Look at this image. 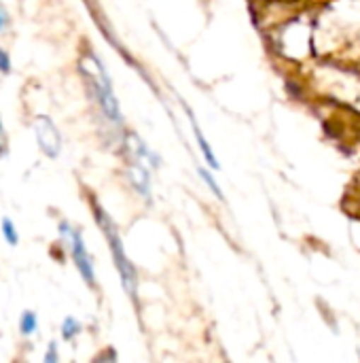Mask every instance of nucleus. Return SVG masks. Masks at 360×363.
Wrapping results in <instances>:
<instances>
[{
    "label": "nucleus",
    "instance_id": "1",
    "mask_svg": "<svg viewBox=\"0 0 360 363\" xmlns=\"http://www.w3.org/2000/svg\"><path fill=\"white\" fill-rule=\"evenodd\" d=\"M81 68L85 72V77L89 79L98 100H100V106L102 111L112 119V121H119L121 119V113H119V104H117V98L112 94V85H110V79L104 70V66L98 62V57L93 55H87L81 60Z\"/></svg>",
    "mask_w": 360,
    "mask_h": 363
},
{
    "label": "nucleus",
    "instance_id": "2",
    "mask_svg": "<svg viewBox=\"0 0 360 363\" xmlns=\"http://www.w3.org/2000/svg\"><path fill=\"white\" fill-rule=\"evenodd\" d=\"M95 217H98V223L102 225V232L104 236L108 238L110 242V251H112V257H115V264H117V270L121 274V281H123V287L127 289V294L132 298H136V270L132 266V262L127 259L125 251H123V245H121V238H119V232L115 228V223L110 221V217L102 211V208H95Z\"/></svg>",
    "mask_w": 360,
    "mask_h": 363
},
{
    "label": "nucleus",
    "instance_id": "3",
    "mask_svg": "<svg viewBox=\"0 0 360 363\" xmlns=\"http://www.w3.org/2000/svg\"><path fill=\"white\" fill-rule=\"evenodd\" d=\"M59 234L68 240V247H70V253H72V259L79 268V272L83 274L85 283L87 285H93L95 283V274H93V264H91V257L85 249V242H83V236L81 232L72 230L68 223H62L59 225Z\"/></svg>",
    "mask_w": 360,
    "mask_h": 363
},
{
    "label": "nucleus",
    "instance_id": "4",
    "mask_svg": "<svg viewBox=\"0 0 360 363\" xmlns=\"http://www.w3.org/2000/svg\"><path fill=\"white\" fill-rule=\"evenodd\" d=\"M36 138H38V147L42 149L45 155H49L51 160H55L59 155L62 136H59L57 128L53 125V121L45 115L36 117Z\"/></svg>",
    "mask_w": 360,
    "mask_h": 363
},
{
    "label": "nucleus",
    "instance_id": "5",
    "mask_svg": "<svg viewBox=\"0 0 360 363\" xmlns=\"http://www.w3.org/2000/svg\"><path fill=\"white\" fill-rule=\"evenodd\" d=\"M191 119H193V117H191ZM193 132H195V138H197V143H199V149H202V153H204L206 162H208L212 168H219V162H216V157H214V153H212V149H210V145H208L206 136L202 134L199 125L195 123V119H193Z\"/></svg>",
    "mask_w": 360,
    "mask_h": 363
},
{
    "label": "nucleus",
    "instance_id": "6",
    "mask_svg": "<svg viewBox=\"0 0 360 363\" xmlns=\"http://www.w3.org/2000/svg\"><path fill=\"white\" fill-rule=\"evenodd\" d=\"M36 325H38L36 315H34L32 311H25V313L21 315V321H19V330H21V334H23V336L34 334V332H36Z\"/></svg>",
    "mask_w": 360,
    "mask_h": 363
},
{
    "label": "nucleus",
    "instance_id": "7",
    "mask_svg": "<svg viewBox=\"0 0 360 363\" xmlns=\"http://www.w3.org/2000/svg\"><path fill=\"white\" fill-rule=\"evenodd\" d=\"M79 332H81V323L76 319H72V317H66L64 323H62V336H64V340H72Z\"/></svg>",
    "mask_w": 360,
    "mask_h": 363
},
{
    "label": "nucleus",
    "instance_id": "8",
    "mask_svg": "<svg viewBox=\"0 0 360 363\" xmlns=\"http://www.w3.org/2000/svg\"><path fill=\"white\" fill-rule=\"evenodd\" d=\"M2 236H4V240H6L11 247H15V245L19 242V236H17L15 225H13L11 219H2Z\"/></svg>",
    "mask_w": 360,
    "mask_h": 363
},
{
    "label": "nucleus",
    "instance_id": "9",
    "mask_svg": "<svg viewBox=\"0 0 360 363\" xmlns=\"http://www.w3.org/2000/svg\"><path fill=\"white\" fill-rule=\"evenodd\" d=\"M199 172H202V177H204V181H206V183L210 185V189H212V191L216 194V198H221V189H219V185H216V181L212 179V174H210V172H206L204 168H199Z\"/></svg>",
    "mask_w": 360,
    "mask_h": 363
},
{
    "label": "nucleus",
    "instance_id": "10",
    "mask_svg": "<svg viewBox=\"0 0 360 363\" xmlns=\"http://www.w3.org/2000/svg\"><path fill=\"white\" fill-rule=\"evenodd\" d=\"M0 72H11V57H8V53L0 47Z\"/></svg>",
    "mask_w": 360,
    "mask_h": 363
},
{
    "label": "nucleus",
    "instance_id": "11",
    "mask_svg": "<svg viewBox=\"0 0 360 363\" xmlns=\"http://www.w3.org/2000/svg\"><path fill=\"white\" fill-rule=\"evenodd\" d=\"M57 362V345L55 342H51L49 345V353L45 355V363H55Z\"/></svg>",
    "mask_w": 360,
    "mask_h": 363
},
{
    "label": "nucleus",
    "instance_id": "12",
    "mask_svg": "<svg viewBox=\"0 0 360 363\" xmlns=\"http://www.w3.org/2000/svg\"><path fill=\"white\" fill-rule=\"evenodd\" d=\"M6 23H8V15H6V11H4V6L0 4V32L6 28Z\"/></svg>",
    "mask_w": 360,
    "mask_h": 363
},
{
    "label": "nucleus",
    "instance_id": "13",
    "mask_svg": "<svg viewBox=\"0 0 360 363\" xmlns=\"http://www.w3.org/2000/svg\"><path fill=\"white\" fill-rule=\"evenodd\" d=\"M4 153V130H2V123H0V155Z\"/></svg>",
    "mask_w": 360,
    "mask_h": 363
}]
</instances>
